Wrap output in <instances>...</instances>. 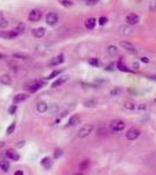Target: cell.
I'll use <instances>...</instances> for the list:
<instances>
[{"mask_svg": "<svg viewBox=\"0 0 156 175\" xmlns=\"http://www.w3.org/2000/svg\"><path fill=\"white\" fill-rule=\"evenodd\" d=\"M18 36H20V33L16 30V29H12V30H0V38L1 39H10V40H12V39H15V38H18Z\"/></svg>", "mask_w": 156, "mask_h": 175, "instance_id": "6da1fadb", "label": "cell"}, {"mask_svg": "<svg viewBox=\"0 0 156 175\" xmlns=\"http://www.w3.org/2000/svg\"><path fill=\"white\" fill-rule=\"evenodd\" d=\"M45 85V82L44 81H37V82H34V83H31V84H29L26 86V90L30 92V94H34V92H36V91H39L42 86Z\"/></svg>", "mask_w": 156, "mask_h": 175, "instance_id": "7a4b0ae2", "label": "cell"}, {"mask_svg": "<svg viewBox=\"0 0 156 175\" xmlns=\"http://www.w3.org/2000/svg\"><path fill=\"white\" fill-rule=\"evenodd\" d=\"M126 124L125 121L120 120V119H116V120H113L111 124H110V128L113 131V132H120L125 128Z\"/></svg>", "mask_w": 156, "mask_h": 175, "instance_id": "3957f363", "label": "cell"}, {"mask_svg": "<svg viewBox=\"0 0 156 175\" xmlns=\"http://www.w3.org/2000/svg\"><path fill=\"white\" fill-rule=\"evenodd\" d=\"M42 19V12L40 10H31L28 14V20L30 22H37Z\"/></svg>", "mask_w": 156, "mask_h": 175, "instance_id": "277c9868", "label": "cell"}, {"mask_svg": "<svg viewBox=\"0 0 156 175\" xmlns=\"http://www.w3.org/2000/svg\"><path fill=\"white\" fill-rule=\"evenodd\" d=\"M92 130H93V125H91V124L84 125V126L78 131V137H79V138H85V137H87V135L92 132Z\"/></svg>", "mask_w": 156, "mask_h": 175, "instance_id": "5b68a950", "label": "cell"}, {"mask_svg": "<svg viewBox=\"0 0 156 175\" xmlns=\"http://www.w3.org/2000/svg\"><path fill=\"white\" fill-rule=\"evenodd\" d=\"M45 22L49 25V26H55L58 22V15L54 12H50V13L47 14L45 16Z\"/></svg>", "mask_w": 156, "mask_h": 175, "instance_id": "8992f818", "label": "cell"}, {"mask_svg": "<svg viewBox=\"0 0 156 175\" xmlns=\"http://www.w3.org/2000/svg\"><path fill=\"white\" fill-rule=\"evenodd\" d=\"M140 134H141L140 130H138V128H135V127H132V128H129L127 131L126 138H127L128 140H135V139H138V138L140 137Z\"/></svg>", "mask_w": 156, "mask_h": 175, "instance_id": "52a82bcc", "label": "cell"}, {"mask_svg": "<svg viewBox=\"0 0 156 175\" xmlns=\"http://www.w3.org/2000/svg\"><path fill=\"white\" fill-rule=\"evenodd\" d=\"M139 21H140V18H139L138 14L135 13H130L126 16V22H127V25H129V26H134V25L139 24Z\"/></svg>", "mask_w": 156, "mask_h": 175, "instance_id": "ba28073f", "label": "cell"}, {"mask_svg": "<svg viewBox=\"0 0 156 175\" xmlns=\"http://www.w3.org/2000/svg\"><path fill=\"white\" fill-rule=\"evenodd\" d=\"M64 62V55L63 54H59L55 56V57H53L50 61H49V66H51V67H56L58 64H61V63H63Z\"/></svg>", "mask_w": 156, "mask_h": 175, "instance_id": "9c48e42d", "label": "cell"}, {"mask_svg": "<svg viewBox=\"0 0 156 175\" xmlns=\"http://www.w3.org/2000/svg\"><path fill=\"white\" fill-rule=\"evenodd\" d=\"M5 155L7 157V159H10L11 161H18L20 159V155L15 152L14 149H7L5 152Z\"/></svg>", "mask_w": 156, "mask_h": 175, "instance_id": "30bf717a", "label": "cell"}, {"mask_svg": "<svg viewBox=\"0 0 156 175\" xmlns=\"http://www.w3.org/2000/svg\"><path fill=\"white\" fill-rule=\"evenodd\" d=\"M120 47L124 48V49H126V50H128V52H133V53L136 52L135 46H134L133 43L128 42V41H121V42H120Z\"/></svg>", "mask_w": 156, "mask_h": 175, "instance_id": "8fae6325", "label": "cell"}, {"mask_svg": "<svg viewBox=\"0 0 156 175\" xmlns=\"http://www.w3.org/2000/svg\"><path fill=\"white\" fill-rule=\"evenodd\" d=\"M29 98L28 94H18L14 96V98H13V103L14 104H19V103H22V102H25V100H27Z\"/></svg>", "mask_w": 156, "mask_h": 175, "instance_id": "7c38bea8", "label": "cell"}, {"mask_svg": "<svg viewBox=\"0 0 156 175\" xmlns=\"http://www.w3.org/2000/svg\"><path fill=\"white\" fill-rule=\"evenodd\" d=\"M44 34H45V29L43 27L34 28V29L31 30V35H33L34 38H36V39H41Z\"/></svg>", "mask_w": 156, "mask_h": 175, "instance_id": "4fadbf2b", "label": "cell"}, {"mask_svg": "<svg viewBox=\"0 0 156 175\" xmlns=\"http://www.w3.org/2000/svg\"><path fill=\"white\" fill-rule=\"evenodd\" d=\"M79 123H81V118H79V116H77V114H73V116H71L70 119L68 120L67 127H72V126H76V125H78Z\"/></svg>", "mask_w": 156, "mask_h": 175, "instance_id": "5bb4252c", "label": "cell"}, {"mask_svg": "<svg viewBox=\"0 0 156 175\" xmlns=\"http://www.w3.org/2000/svg\"><path fill=\"white\" fill-rule=\"evenodd\" d=\"M67 81H69V76H62V77H58L56 81L51 84V88H58V86H61L62 84H64Z\"/></svg>", "mask_w": 156, "mask_h": 175, "instance_id": "9a60e30c", "label": "cell"}, {"mask_svg": "<svg viewBox=\"0 0 156 175\" xmlns=\"http://www.w3.org/2000/svg\"><path fill=\"white\" fill-rule=\"evenodd\" d=\"M41 166H42L44 169H50L53 167V160H51V158H49V157L43 158L42 160H41Z\"/></svg>", "mask_w": 156, "mask_h": 175, "instance_id": "2e32d148", "label": "cell"}, {"mask_svg": "<svg viewBox=\"0 0 156 175\" xmlns=\"http://www.w3.org/2000/svg\"><path fill=\"white\" fill-rule=\"evenodd\" d=\"M119 33L120 34H122V35H133V32H132V29L129 27V25L127 26H120L119 27Z\"/></svg>", "mask_w": 156, "mask_h": 175, "instance_id": "e0dca14e", "label": "cell"}, {"mask_svg": "<svg viewBox=\"0 0 156 175\" xmlns=\"http://www.w3.org/2000/svg\"><path fill=\"white\" fill-rule=\"evenodd\" d=\"M36 110L40 113H44V112L48 111V104L45 102H39L37 105H36Z\"/></svg>", "mask_w": 156, "mask_h": 175, "instance_id": "ac0fdd59", "label": "cell"}, {"mask_svg": "<svg viewBox=\"0 0 156 175\" xmlns=\"http://www.w3.org/2000/svg\"><path fill=\"white\" fill-rule=\"evenodd\" d=\"M12 77L10 75H2L0 76V83L4 85H11L12 84Z\"/></svg>", "mask_w": 156, "mask_h": 175, "instance_id": "d6986e66", "label": "cell"}, {"mask_svg": "<svg viewBox=\"0 0 156 175\" xmlns=\"http://www.w3.org/2000/svg\"><path fill=\"white\" fill-rule=\"evenodd\" d=\"M10 167H11V163L8 160H0V169L2 172H8L10 171Z\"/></svg>", "mask_w": 156, "mask_h": 175, "instance_id": "ffe728a7", "label": "cell"}, {"mask_svg": "<svg viewBox=\"0 0 156 175\" xmlns=\"http://www.w3.org/2000/svg\"><path fill=\"white\" fill-rule=\"evenodd\" d=\"M96 24H97V20L94 18H89L85 21V27L87 29H93L94 26H96Z\"/></svg>", "mask_w": 156, "mask_h": 175, "instance_id": "44dd1931", "label": "cell"}, {"mask_svg": "<svg viewBox=\"0 0 156 175\" xmlns=\"http://www.w3.org/2000/svg\"><path fill=\"white\" fill-rule=\"evenodd\" d=\"M10 25V22L7 21V19L4 16V13L0 12V29H4V28H7Z\"/></svg>", "mask_w": 156, "mask_h": 175, "instance_id": "7402d4cb", "label": "cell"}, {"mask_svg": "<svg viewBox=\"0 0 156 175\" xmlns=\"http://www.w3.org/2000/svg\"><path fill=\"white\" fill-rule=\"evenodd\" d=\"M115 67L118 68V69H119L120 71H125V72H130V69H129V68H128L126 64H124V63L121 62V60H120V61H119V62L116 63V66H115Z\"/></svg>", "mask_w": 156, "mask_h": 175, "instance_id": "603a6c76", "label": "cell"}, {"mask_svg": "<svg viewBox=\"0 0 156 175\" xmlns=\"http://www.w3.org/2000/svg\"><path fill=\"white\" fill-rule=\"evenodd\" d=\"M89 167H90V161H89V160H83V161L79 163V166H78L79 171H82V172L87 171V169H89Z\"/></svg>", "mask_w": 156, "mask_h": 175, "instance_id": "cb8c5ba5", "label": "cell"}, {"mask_svg": "<svg viewBox=\"0 0 156 175\" xmlns=\"http://www.w3.org/2000/svg\"><path fill=\"white\" fill-rule=\"evenodd\" d=\"M89 64H91L92 67L98 68L101 66V62H100L98 58H96V57H91V58H89Z\"/></svg>", "mask_w": 156, "mask_h": 175, "instance_id": "d4e9b609", "label": "cell"}, {"mask_svg": "<svg viewBox=\"0 0 156 175\" xmlns=\"http://www.w3.org/2000/svg\"><path fill=\"white\" fill-rule=\"evenodd\" d=\"M58 2H59L63 7H67V8L73 6V1H72V0H58Z\"/></svg>", "mask_w": 156, "mask_h": 175, "instance_id": "484cf974", "label": "cell"}, {"mask_svg": "<svg viewBox=\"0 0 156 175\" xmlns=\"http://www.w3.org/2000/svg\"><path fill=\"white\" fill-rule=\"evenodd\" d=\"M106 52H107V54L108 55H115L118 53V48H116L115 46H108V47L106 48Z\"/></svg>", "mask_w": 156, "mask_h": 175, "instance_id": "4316f807", "label": "cell"}, {"mask_svg": "<svg viewBox=\"0 0 156 175\" xmlns=\"http://www.w3.org/2000/svg\"><path fill=\"white\" fill-rule=\"evenodd\" d=\"M124 108L126 109V110H134V109H136V105L133 103V102H129V100H127V102H125L124 103Z\"/></svg>", "mask_w": 156, "mask_h": 175, "instance_id": "83f0119b", "label": "cell"}, {"mask_svg": "<svg viewBox=\"0 0 156 175\" xmlns=\"http://www.w3.org/2000/svg\"><path fill=\"white\" fill-rule=\"evenodd\" d=\"M13 57L15 58H20V60H28L29 56L27 54H25V53H14L13 54Z\"/></svg>", "mask_w": 156, "mask_h": 175, "instance_id": "f1b7e54d", "label": "cell"}, {"mask_svg": "<svg viewBox=\"0 0 156 175\" xmlns=\"http://www.w3.org/2000/svg\"><path fill=\"white\" fill-rule=\"evenodd\" d=\"M15 29H16V30L20 33V35H21V34H23V33H25V30H26V26H25V24H19V25L15 27Z\"/></svg>", "mask_w": 156, "mask_h": 175, "instance_id": "f546056e", "label": "cell"}, {"mask_svg": "<svg viewBox=\"0 0 156 175\" xmlns=\"http://www.w3.org/2000/svg\"><path fill=\"white\" fill-rule=\"evenodd\" d=\"M14 130H15V123H12V124L7 127V130H6V134L11 135L13 132H14Z\"/></svg>", "mask_w": 156, "mask_h": 175, "instance_id": "4dcf8cb0", "label": "cell"}, {"mask_svg": "<svg viewBox=\"0 0 156 175\" xmlns=\"http://www.w3.org/2000/svg\"><path fill=\"white\" fill-rule=\"evenodd\" d=\"M96 104H97V102H96L94 99H90V100L84 102V105H85L86 108H93Z\"/></svg>", "mask_w": 156, "mask_h": 175, "instance_id": "1f68e13d", "label": "cell"}, {"mask_svg": "<svg viewBox=\"0 0 156 175\" xmlns=\"http://www.w3.org/2000/svg\"><path fill=\"white\" fill-rule=\"evenodd\" d=\"M121 92H122V89H121V88H115V89H113V90L111 91V96H113V97H115V96H120Z\"/></svg>", "mask_w": 156, "mask_h": 175, "instance_id": "d6a6232c", "label": "cell"}, {"mask_svg": "<svg viewBox=\"0 0 156 175\" xmlns=\"http://www.w3.org/2000/svg\"><path fill=\"white\" fill-rule=\"evenodd\" d=\"M48 110H49V112L51 114H55L57 111H58V106H57L56 104H53V105H50V108L48 106Z\"/></svg>", "mask_w": 156, "mask_h": 175, "instance_id": "836d02e7", "label": "cell"}, {"mask_svg": "<svg viewBox=\"0 0 156 175\" xmlns=\"http://www.w3.org/2000/svg\"><path fill=\"white\" fill-rule=\"evenodd\" d=\"M62 72V70H55V71H53L48 77H47V80H51V78H54V77H56V76H58L59 74Z\"/></svg>", "mask_w": 156, "mask_h": 175, "instance_id": "e575fe53", "label": "cell"}, {"mask_svg": "<svg viewBox=\"0 0 156 175\" xmlns=\"http://www.w3.org/2000/svg\"><path fill=\"white\" fill-rule=\"evenodd\" d=\"M62 154H63L62 149H55V152H54V158H55V159H58V158L62 157Z\"/></svg>", "mask_w": 156, "mask_h": 175, "instance_id": "d590c367", "label": "cell"}, {"mask_svg": "<svg viewBox=\"0 0 156 175\" xmlns=\"http://www.w3.org/2000/svg\"><path fill=\"white\" fill-rule=\"evenodd\" d=\"M107 21H108V20H107V18H105V16H100L99 20H98L100 26H104L105 24H107Z\"/></svg>", "mask_w": 156, "mask_h": 175, "instance_id": "8d00e7d4", "label": "cell"}, {"mask_svg": "<svg viewBox=\"0 0 156 175\" xmlns=\"http://www.w3.org/2000/svg\"><path fill=\"white\" fill-rule=\"evenodd\" d=\"M149 8H150L152 12H155L156 13V0H152V2L149 5Z\"/></svg>", "mask_w": 156, "mask_h": 175, "instance_id": "74e56055", "label": "cell"}, {"mask_svg": "<svg viewBox=\"0 0 156 175\" xmlns=\"http://www.w3.org/2000/svg\"><path fill=\"white\" fill-rule=\"evenodd\" d=\"M85 2L89 6H93V5H97L99 2V0H85Z\"/></svg>", "mask_w": 156, "mask_h": 175, "instance_id": "f35d334b", "label": "cell"}, {"mask_svg": "<svg viewBox=\"0 0 156 175\" xmlns=\"http://www.w3.org/2000/svg\"><path fill=\"white\" fill-rule=\"evenodd\" d=\"M16 109H18V106H16V105H12V106H11V108L8 109V112H10V114H14L15 112H16Z\"/></svg>", "mask_w": 156, "mask_h": 175, "instance_id": "ab89813d", "label": "cell"}, {"mask_svg": "<svg viewBox=\"0 0 156 175\" xmlns=\"http://www.w3.org/2000/svg\"><path fill=\"white\" fill-rule=\"evenodd\" d=\"M114 68H115V64H110V66H107V67L105 68V70H107V71H113Z\"/></svg>", "mask_w": 156, "mask_h": 175, "instance_id": "60d3db41", "label": "cell"}, {"mask_svg": "<svg viewBox=\"0 0 156 175\" xmlns=\"http://www.w3.org/2000/svg\"><path fill=\"white\" fill-rule=\"evenodd\" d=\"M133 68H134L135 70H138V69H140V66H139L138 62H134V63H133Z\"/></svg>", "mask_w": 156, "mask_h": 175, "instance_id": "b9f144b4", "label": "cell"}, {"mask_svg": "<svg viewBox=\"0 0 156 175\" xmlns=\"http://www.w3.org/2000/svg\"><path fill=\"white\" fill-rule=\"evenodd\" d=\"M23 145H25V141H20V143H18V144H16V147L21 148L22 146H23Z\"/></svg>", "mask_w": 156, "mask_h": 175, "instance_id": "7bdbcfd3", "label": "cell"}, {"mask_svg": "<svg viewBox=\"0 0 156 175\" xmlns=\"http://www.w3.org/2000/svg\"><path fill=\"white\" fill-rule=\"evenodd\" d=\"M138 108H139V110H146V104H140Z\"/></svg>", "mask_w": 156, "mask_h": 175, "instance_id": "ee69618b", "label": "cell"}, {"mask_svg": "<svg viewBox=\"0 0 156 175\" xmlns=\"http://www.w3.org/2000/svg\"><path fill=\"white\" fill-rule=\"evenodd\" d=\"M141 62L148 63V62H149V60H148V57H142V58H141Z\"/></svg>", "mask_w": 156, "mask_h": 175, "instance_id": "f6af8a7d", "label": "cell"}, {"mask_svg": "<svg viewBox=\"0 0 156 175\" xmlns=\"http://www.w3.org/2000/svg\"><path fill=\"white\" fill-rule=\"evenodd\" d=\"M14 174L15 175H23V172H22V171H16Z\"/></svg>", "mask_w": 156, "mask_h": 175, "instance_id": "bcb514c9", "label": "cell"}, {"mask_svg": "<svg viewBox=\"0 0 156 175\" xmlns=\"http://www.w3.org/2000/svg\"><path fill=\"white\" fill-rule=\"evenodd\" d=\"M7 56L6 55H4V54H0V60H4V58H6Z\"/></svg>", "mask_w": 156, "mask_h": 175, "instance_id": "7dc6e473", "label": "cell"}, {"mask_svg": "<svg viewBox=\"0 0 156 175\" xmlns=\"http://www.w3.org/2000/svg\"><path fill=\"white\" fill-rule=\"evenodd\" d=\"M4 146H5V143L4 141H0V148H2Z\"/></svg>", "mask_w": 156, "mask_h": 175, "instance_id": "c3c4849f", "label": "cell"}, {"mask_svg": "<svg viewBox=\"0 0 156 175\" xmlns=\"http://www.w3.org/2000/svg\"><path fill=\"white\" fill-rule=\"evenodd\" d=\"M149 78H152V80H155V81H156V76H149Z\"/></svg>", "mask_w": 156, "mask_h": 175, "instance_id": "681fc988", "label": "cell"}]
</instances>
